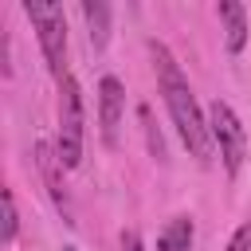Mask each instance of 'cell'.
<instances>
[{
    "label": "cell",
    "instance_id": "cell-14",
    "mask_svg": "<svg viewBox=\"0 0 251 251\" xmlns=\"http://www.w3.org/2000/svg\"><path fill=\"white\" fill-rule=\"evenodd\" d=\"M63 251H78V247H63Z\"/></svg>",
    "mask_w": 251,
    "mask_h": 251
},
{
    "label": "cell",
    "instance_id": "cell-11",
    "mask_svg": "<svg viewBox=\"0 0 251 251\" xmlns=\"http://www.w3.org/2000/svg\"><path fill=\"white\" fill-rule=\"evenodd\" d=\"M137 114H141V126H145V141H149V153H153L157 161H165V141H161V129L153 126V114H149V106H141Z\"/></svg>",
    "mask_w": 251,
    "mask_h": 251
},
{
    "label": "cell",
    "instance_id": "cell-7",
    "mask_svg": "<svg viewBox=\"0 0 251 251\" xmlns=\"http://www.w3.org/2000/svg\"><path fill=\"white\" fill-rule=\"evenodd\" d=\"M216 16H220V24H224V43H227V51L239 55V51L247 47V8L235 4V0H224V4L216 8Z\"/></svg>",
    "mask_w": 251,
    "mask_h": 251
},
{
    "label": "cell",
    "instance_id": "cell-13",
    "mask_svg": "<svg viewBox=\"0 0 251 251\" xmlns=\"http://www.w3.org/2000/svg\"><path fill=\"white\" fill-rule=\"evenodd\" d=\"M122 251H145V247H141V235H137L133 227L122 231Z\"/></svg>",
    "mask_w": 251,
    "mask_h": 251
},
{
    "label": "cell",
    "instance_id": "cell-2",
    "mask_svg": "<svg viewBox=\"0 0 251 251\" xmlns=\"http://www.w3.org/2000/svg\"><path fill=\"white\" fill-rule=\"evenodd\" d=\"M82 133H86V110H82V86L67 71L59 78V129H55V149L67 169L82 161Z\"/></svg>",
    "mask_w": 251,
    "mask_h": 251
},
{
    "label": "cell",
    "instance_id": "cell-10",
    "mask_svg": "<svg viewBox=\"0 0 251 251\" xmlns=\"http://www.w3.org/2000/svg\"><path fill=\"white\" fill-rule=\"evenodd\" d=\"M0 200H4V220H0V243H4V247H12V243H16V231H20L16 192H12V188H4V192H0Z\"/></svg>",
    "mask_w": 251,
    "mask_h": 251
},
{
    "label": "cell",
    "instance_id": "cell-12",
    "mask_svg": "<svg viewBox=\"0 0 251 251\" xmlns=\"http://www.w3.org/2000/svg\"><path fill=\"white\" fill-rule=\"evenodd\" d=\"M224 251H251V220H243V224L231 231V239H227Z\"/></svg>",
    "mask_w": 251,
    "mask_h": 251
},
{
    "label": "cell",
    "instance_id": "cell-3",
    "mask_svg": "<svg viewBox=\"0 0 251 251\" xmlns=\"http://www.w3.org/2000/svg\"><path fill=\"white\" fill-rule=\"evenodd\" d=\"M24 12L31 20V27H35V39H39V51L47 59V71L59 82L67 75V12L59 4H43V0H27Z\"/></svg>",
    "mask_w": 251,
    "mask_h": 251
},
{
    "label": "cell",
    "instance_id": "cell-6",
    "mask_svg": "<svg viewBox=\"0 0 251 251\" xmlns=\"http://www.w3.org/2000/svg\"><path fill=\"white\" fill-rule=\"evenodd\" d=\"M35 165H39V173H43V184H47V192H51V200H55V208L63 212V220L67 224H75L71 220V200H67V184H63V161H59V149L51 145V141H35Z\"/></svg>",
    "mask_w": 251,
    "mask_h": 251
},
{
    "label": "cell",
    "instance_id": "cell-1",
    "mask_svg": "<svg viewBox=\"0 0 251 251\" xmlns=\"http://www.w3.org/2000/svg\"><path fill=\"white\" fill-rule=\"evenodd\" d=\"M149 55H153V75H157V90L165 98V110L188 149V157L196 165H212V133H208V114H200V102L180 71V63L173 59V51L161 39H149Z\"/></svg>",
    "mask_w": 251,
    "mask_h": 251
},
{
    "label": "cell",
    "instance_id": "cell-5",
    "mask_svg": "<svg viewBox=\"0 0 251 251\" xmlns=\"http://www.w3.org/2000/svg\"><path fill=\"white\" fill-rule=\"evenodd\" d=\"M126 114V86L118 75H102L98 78V126H102V141L118 145V126Z\"/></svg>",
    "mask_w": 251,
    "mask_h": 251
},
{
    "label": "cell",
    "instance_id": "cell-8",
    "mask_svg": "<svg viewBox=\"0 0 251 251\" xmlns=\"http://www.w3.org/2000/svg\"><path fill=\"white\" fill-rule=\"evenodd\" d=\"M82 20H86V31H90V47L102 51L106 39H110V4L106 0H82Z\"/></svg>",
    "mask_w": 251,
    "mask_h": 251
},
{
    "label": "cell",
    "instance_id": "cell-4",
    "mask_svg": "<svg viewBox=\"0 0 251 251\" xmlns=\"http://www.w3.org/2000/svg\"><path fill=\"white\" fill-rule=\"evenodd\" d=\"M208 133H212V149L220 153L224 173H227V176H239V169H243V161H247V129H243L239 114H235L224 98H216V102L208 106Z\"/></svg>",
    "mask_w": 251,
    "mask_h": 251
},
{
    "label": "cell",
    "instance_id": "cell-9",
    "mask_svg": "<svg viewBox=\"0 0 251 251\" xmlns=\"http://www.w3.org/2000/svg\"><path fill=\"white\" fill-rule=\"evenodd\" d=\"M192 216H173L157 235V251H192Z\"/></svg>",
    "mask_w": 251,
    "mask_h": 251
}]
</instances>
